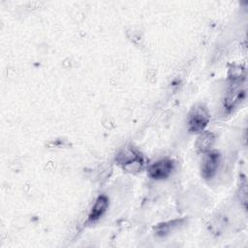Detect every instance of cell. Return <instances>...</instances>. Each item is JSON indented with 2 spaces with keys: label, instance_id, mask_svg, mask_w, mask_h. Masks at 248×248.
<instances>
[{
  "label": "cell",
  "instance_id": "obj_1",
  "mask_svg": "<svg viewBox=\"0 0 248 248\" xmlns=\"http://www.w3.org/2000/svg\"><path fill=\"white\" fill-rule=\"evenodd\" d=\"M246 97V73L241 66L232 67L229 73L228 84L226 87L223 109L227 113L235 109Z\"/></svg>",
  "mask_w": 248,
  "mask_h": 248
},
{
  "label": "cell",
  "instance_id": "obj_2",
  "mask_svg": "<svg viewBox=\"0 0 248 248\" xmlns=\"http://www.w3.org/2000/svg\"><path fill=\"white\" fill-rule=\"evenodd\" d=\"M209 112L202 105H196L187 116V126L191 133H201L209 122Z\"/></svg>",
  "mask_w": 248,
  "mask_h": 248
},
{
  "label": "cell",
  "instance_id": "obj_3",
  "mask_svg": "<svg viewBox=\"0 0 248 248\" xmlns=\"http://www.w3.org/2000/svg\"><path fill=\"white\" fill-rule=\"evenodd\" d=\"M116 161L128 171L140 170L143 166L142 155L133 147L123 149L116 157Z\"/></svg>",
  "mask_w": 248,
  "mask_h": 248
},
{
  "label": "cell",
  "instance_id": "obj_4",
  "mask_svg": "<svg viewBox=\"0 0 248 248\" xmlns=\"http://www.w3.org/2000/svg\"><path fill=\"white\" fill-rule=\"evenodd\" d=\"M220 165V154L215 150H209L204 153L201 164V175L209 180L217 172Z\"/></svg>",
  "mask_w": 248,
  "mask_h": 248
},
{
  "label": "cell",
  "instance_id": "obj_5",
  "mask_svg": "<svg viewBox=\"0 0 248 248\" xmlns=\"http://www.w3.org/2000/svg\"><path fill=\"white\" fill-rule=\"evenodd\" d=\"M173 168L174 163L172 160L167 158L161 159L154 162L147 168V174L149 177L156 180L166 179L170 175Z\"/></svg>",
  "mask_w": 248,
  "mask_h": 248
},
{
  "label": "cell",
  "instance_id": "obj_6",
  "mask_svg": "<svg viewBox=\"0 0 248 248\" xmlns=\"http://www.w3.org/2000/svg\"><path fill=\"white\" fill-rule=\"evenodd\" d=\"M108 206V199L104 195L99 196L96 199V201L89 212L88 221L96 222L98 219H100L104 215Z\"/></svg>",
  "mask_w": 248,
  "mask_h": 248
},
{
  "label": "cell",
  "instance_id": "obj_7",
  "mask_svg": "<svg viewBox=\"0 0 248 248\" xmlns=\"http://www.w3.org/2000/svg\"><path fill=\"white\" fill-rule=\"evenodd\" d=\"M215 142V135L211 132L202 131L200 133L199 137L196 140V148L201 153H205L209 150H211V147L213 146Z\"/></svg>",
  "mask_w": 248,
  "mask_h": 248
},
{
  "label": "cell",
  "instance_id": "obj_8",
  "mask_svg": "<svg viewBox=\"0 0 248 248\" xmlns=\"http://www.w3.org/2000/svg\"><path fill=\"white\" fill-rule=\"evenodd\" d=\"M184 220L183 219H175V220H171L169 222H165V223H161L158 224L155 227V232L157 235L159 236H165L169 233H170L171 232H173L174 230H176L177 228L181 227L184 225Z\"/></svg>",
  "mask_w": 248,
  "mask_h": 248
},
{
  "label": "cell",
  "instance_id": "obj_9",
  "mask_svg": "<svg viewBox=\"0 0 248 248\" xmlns=\"http://www.w3.org/2000/svg\"><path fill=\"white\" fill-rule=\"evenodd\" d=\"M240 184L238 186V191H239V199L240 202H242L243 206L246 207V202H247V180L244 175L240 176Z\"/></svg>",
  "mask_w": 248,
  "mask_h": 248
}]
</instances>
